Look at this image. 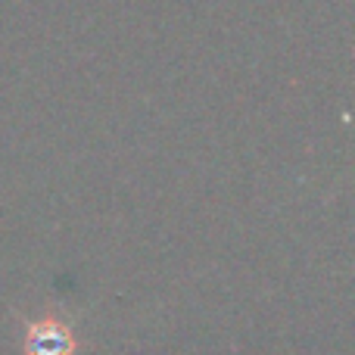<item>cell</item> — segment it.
Listing matches in <instances>:
<instances>
[{
    "label": "cell",
    "mask_w": 355,
    "mask_h": 355,
    "mask_svg": "<svg viewBox=\"0 0 355 355\" xmlns=\"http://www.w3.org/2000/svg\"><path fill=\"white\" fill-rule=\"evenodd\" d=\"M25 355H75V340L66 321L41 318L31 321L25 334Z\"/></svg>",
    "instance_id": "obj_1"
}]
</instances>
